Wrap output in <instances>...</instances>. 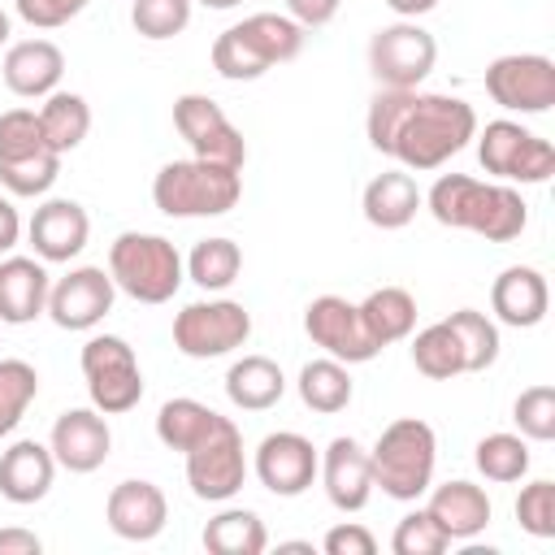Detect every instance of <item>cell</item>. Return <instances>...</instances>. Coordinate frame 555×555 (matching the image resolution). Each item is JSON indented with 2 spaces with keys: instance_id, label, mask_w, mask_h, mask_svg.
<instances>
[{
  "instance_id": "6da1fadb",
  "label": "cell",
  "mask_w": 555,
  "mask_h": 555,
  "mask_svg": "<svg viewBox=\"0 0 555 555\" xmlns=\"http://www.w3.org/2000/svg\"><path fill=\"white\" fill-rule=\"evenodd\" d=\"M369 143L395 156L403 169L429 173L468 147L477 134V113L460 95L416 91V87H382L364 117Z\"/></svg>"
},
{
  "instance_id": "7a4b0ae2",
  "label": "cell",
  "mask_w": 555,
  "mask_h": 555,
  "mask_svg": "<svg viewBox=\"0 0 555 555\" xmlns=\"http://www.w3.org/2000/svg\"><path fill=\"white\" fill-rule=\"evenodd\" d=\"M429 212L447 230H473L486 243H512L529 225V204L507 182H477L468 173H442L429 195Z\"/></svg>"
},
{
  "instance_id": "3957f363",
  "label": "cell",
  "mask_w": 555,
  "mask_h": 555,
  "mask_svg": "<svg viewBox=\"0 0 555 555\" xmlns=\"http://www.w3.org/2000/svg\"><path fill=\"white\" fill-rule=\"evenodd\" d=\"M304 52V26L286 13H251L212 39V69L230 82H251Z\"/></svg>"
},
{
  "instance_id": "277c9868",
  "label": "cell",
  "mask_w": 555,
  "mask_h": 555,
  "mask_svg": "<svg viewBox=\"0 0 555 555\" xmlns=\"http://www.w3.org/2000/svg\"><path fill=\"white\" fill-rule=\"evenodd\" d=\"M369 464H373V486H382V494H390L399 503H412L434 486L438 438H434V429L425 421L399 416L373 442Z\"/></svg>"
},
{
  "instance_id": "5b68a950",
  "label": "cell",
  "mask_w": 555,
  "mask_h": 555,
  "mask_svg": "<svg viewBox=\"0 0 555 555\" xmlns=\"http://www.w3.org/2000/svg\"><path fill=\"white\" fill-rule=\"evenodd\" d=\"M243 195V178L230 165H212V160H169L160 165V173L152 178V204L165 217H221L238 204Z\"/></svg>"
},
{
  "instance_id": "8992f818",
  "label": "cell",
  "mask_w": 555,
  "mask_h": 555,
  "mask_svg": "<svg viewBox=\"0 0 555 555\" xmlns=\"http://www.w3.org/2000/svg\"><path fill=\"white\" fill-rule=\"evenodd\" d=\"M108 278L134 304H169L182 286V256L165 234L126 230L108 247Z\"/></svg>"
},
{
  "instance_id": "52a82bcc",
  "label": "cell",
  "mask_w": 555,
  "mask_h": 555,
  "mask_svg": "<svg viewBox=\"0 0 555 555\" xmlns=\"http://www.w3.org/2000/svg\"><path fill=\"white\" fill-rule=\"evenodd\" d=\"M61 173V152H52L35 108L0 113V182L9 195H48Z\"/></svg>"
},
{
  "instance_id": "ba28073f",
  "label": "cell",
  "mask_w": 555,
  "mask_h": 555,
  "mask_svg": "<svg viewBox=\"0 0 555 555\" xmlns=\"http://www.w3.org/2000/svg\"><path fill=\"white\" fill-rule=\"evenodd\" d=\"M82 377H87V395L91 408L104 416H121L130 408H139L143 399V373L134 360V347L117 334H91L82 343Z\"/></svg>"
},
{
  "instance_id": "9c48e42d",
  "label": "cell",
  "mask_w": 555,
  "mask_h": 555,
  "mask_svg": "<svg viewBox=\"0 0 555 555\" xmlns=\"http://www.w3.org/2000/svg\"><path fill=\"white\" fill-rule=\"evenodd\" d=\"M473 139H477L481 169L503 178V182H529L533 186V182H546L555 173V147L542 134L525 130L520 121H507V117L486 121V130Z\"/></svg>"
},
{
  "instance_id": "30bf717a",
  "label": "cell",
  "mask_w": 555,
  "mask_h": 555,
  "mask_svg": "<svg viewBox=\"0 0 555 555\" xmlns=\"http://www.w3.org/2000/svg\"><path fill=\"white\" fill-rule=\"evenodd\" d=\"M251 338V312L234 299H199L173 317V347L186 360H217Z\"/></svg>"
},
{
  "instance_id": "8fae6325",
  "label": "cell",
  "mask_w": 555,
  "mask_h": 555,
  "mask_svg": "<svg viewBox=\"0 0 555 555\" xmlns=\"http://www.w3.org/2000/svg\"><path fill=\"white\" fill-rule=\"evenodd\" d=\"M243 481H247L243 434L230 416H221L212 425V434L186 451V486L204 503H225L243 490Z\"/></svg>"
},
{
  "instance_id": "7c38bea8",
  "label": "cell",
  "mask_w": 555,
  "mask_h": 555,
  "mask_svg": "<svg viewBox=\"0 0 555 555\" xmlns=\"http://www.w3.org/2000/svg\"><path fill=\"white\" fill-rule=\"evenodd\" d=\"M434 61H438L434 35L408 17L373 30L369 39V69L382 87H421L434 74Z\"/></svg>"
},
{
  "instance_id": "4fadbf2b",
  "label": "cell",
  "mask_w": 555,
  "mask_h": 555,
  "mask_svg": "<svg viewBox=\"0 0 555 555\" xmlns=\"http://www.w3.org/2000/svg\"><path fill=\"white\" fill-rule=\"evenodd\" d=\"M173 130L186 139L191 156H199V160L230 165V169H243V160H247V143H243L238 126L208 95H195V91L178 95L173 100Z\"/></svg>"
},
{
  "instance_id": "5bb4252c",
  "label": "cell",
  "mask_w": 555,
  "mask_h": 555,
  "mask_svg": "<svg viewBox=\"0 0 555 555\" xmlns=\"http://www.w3.org/2000/svg\"><path fill=\"white\" fill-rule=\"evenodd\" d=\"M486 95L507 113H546L555 104V61L538 52H507L486 65Z\"/></svg>"
},
{
  "instance_id": "9a60e30c",
  "label": "cell",
  "mask_w": 555,
  "mask_h": 555,
  "mask_svg": "<svg viewBox=\"0 0 555 555\" xmlns=\"http://www.w3.org/2000/svg\"><path fill=\"white\" fill-rule=\"evenodd\" d=\"M304 334L334 360L343 364H369L382 347L377 338L369 334L364 317H360V304L343 299V295H317L308 308H304Z\"/></svg>"
},
{
  "instance_id": "2e32d148",
  "label": "cell",
  "mask_w": 555,
  "mask_h": 555,
  "mask_svg": "<svg viewBox=\"0 0 555 555\" xmlns=\"http://www.w3.org/2000/svg\"><path fill=\"white\" fill-rule=\"evenodd\" d=\"M113 299H117V286H113L108 269L78 264L65 278L52 282V291H48V317L61 330H78L82 334V330H95L113 312Z\"/></svg>"
},
{
  "instance_id": "e0dca14e",
  "label": "cell",
  "mask_w": 555,
  "mask_h": 555,
  "mask_svg": "<svg viewBox=\"0 0 555 555\" xmlns=\"http://www.w3.org/2000/svg\"><path fill=\"white\" fill-rule=\"evenodd\" d=\"M317 464H321V455H317V447L304 434L278 429V434H264L260 438L251 468H256V477H260V486L269 494L295 499V494H304L317 481Z\"/></svg>"
},
{
  "instance_id": "ac0fdd59",
  "label": "cell",
  "mask_w": 555,
  "mask_h": 555,
  "mask_svg": "<svg viewBox=\"0 0 555 555\" xmlns=\"http://www.w3.org/2000/svg\"><path fill=\"white\" fill-rule=\"evenodd\" d=\"M48 447H52V460L61 468H69V473H95L108 460V451H113V434H108L104 412H95V408H69V412H61L52 421Z\"/></svg>"
},
{
  "instance_id": "d6986e66",
  "label": "cell",
  "mask_w": 555,
  "mask_h": 555,
  "mask_svg": "<svg viewBox=\"0 0 555 555\" xmlns=\"http://www.w3.org/2000/svg\"><path fill=\"white\" fill-rule=\"evenodd\" d=\"M91 217L78 199H43L26 225V238L43 264H65L87 247Z\"/></svg>"
},
{
  "instance_id": "ffe728a7",
  "label": "cell",
  "mask_w": 555,
  "mask_h": 555,
  "mask_svg": "<svg viewBox=\"0 0 555 555\" xmlns=\"http://www.w3.org/2000/svg\"><path fill=\"white\" fill-rule=\"evenodd\" d=\"M104 516H108V529L117 538H126V542H152L165 529V520H169V503H165V490L156 481L130 477V481H117L108 490Z\"/></svg>"
},
{
  "instance_id": "44dd1931",
  "label": "cell",
  "mask_w": 555,
  "mask_h": 555,
  "mask_svg": "<svg viewBox=\"0 0 555 555\" xmlns=\"http://www.w3.org/2000/svg\"><path fill=\"white\" fill-rule=\"evenodd\" d=\"M317 477L325 486V499L338 507V512H360L373 494V464H369V451L338 434L325 451H321V464H317Z\"/></svg>"
},
{
  "instance_id": "7402d4cb",
  "label": "cell",
  "mask_w": 555,
  "mask_h": 555,
  "mask_svg": "<svg viewBox=\"0 0 555 555\" xmlns=\"http://www.w3.org/2000/svg\"><path fill=\"white\" fill-rule=\"evenodd\" d=\"M490 308L503 325L512 330H533L542 325L546 308H551V291H546V278L533 269V264H512L494 278L490 286Z\"/></svg>"
},
{
  "instance_id": "603a6c76",
  "label": "cell",
  "mask_w": 555,
  "mask_h": 555,
  "mask_svg": "<svg viewBox=\"0 0 555 555\" xmlns=\"http://www.w3.org/2000/svg\"><path fill=\"white\" fill-rule=\"evenodd\" d=\"M4 87L22 100H43L65 74V52L52 39H22L4 52Z\"/></svg>"
},
{
  "instance_id": "cb8c5ba5",
  "label": "cell",
  "mask_w": 555,
  "mask_h": 555,
  "mask_svg": "<svg viewBox=\"0 0 555 555\" xmlns=\"http://www.w3.org/2000/svg\"><path fill=\"white\" fill-rule=\"evenodd\" d=\"M52 477H56V460H52V447L35 442V438H17L4 455H0V494L17 507H30L39 503L48 490H52Z\"/></svg>"
},
{
  "instance_id": "d4e9b609",
  "label": "cell",
  "mask_w": 555,
  "mask_h": 555,
  "mask_svg": "<svg viewBox=\"0 0 555 555\" xmlns=\"http://www.w3.org/2000/svg\"><path fill=\"white\" fill-rule=\"evenodd\" d=\"M48 291H52V278L43 260L35 256L0 260V321L4 325H26L39 312H48Z\"/></svg>"
},
{
  "instance_id": "484cf974",
  "label": "cell",
  "mask_w": 555,
  "mask_h": 555,
  "mask_svg": "<svg viewBox=\"0 0 555 555\" xmlns=\"http://www.w3.org/2000/svg\"><path fill=\"white\" fill-rule=\"evenodd\" d=\"M425 512L438 520V529H442L451 542H468V538H477V533L490 525V499H486V490L473 486V481H442V486H429Z\"/></svg>"
},
{
  "instance_id": "4316f807",
  "label": "cell",
  "mask_w": 555,
  "mask_h": 555,
  "mask_svg": "<svg viewBox=\"0 0 555 555\" xmlns=\"http://www.w3.org/2000/svg\"><path fill=\"white\" fill-rule=\"evenodd\" d=\"M360 208H364V221L377 225V230H403L416 208H421V191H416V178L408 169H386L377 173L364 195H360Z\"/></svg>"
},
{
  "instance_id": "83f0119b",
  "label": "cell",
  "mask_w": 555,
  "mask_h": 555,
  "mask_svg": "<svg viewBox=\"0 0 555 555\" xmlns=\"http://www.w3.org/2000/svg\"><path fill=\"white\" fill-rule=\"evenodd\" d=\"M225 395L243 412H264L286 395V377L269 356H243L225 369Z\"/></svg>"
},
{
  "instance_id": "f1b7e54d",
  "label": "cell",
  "mask_w": 555,
  "mask_h": 555,
  "mask_svg": "<svg viewBox=\"0 0 555 555\" xmlns=\"http://www.w3.org/2000/svg\"><path fill=\"white\" fill-rule=\"evenodd\" d=\"M360 317L369 325V334L377 338V347H390L399 338L412 334L416 325V299L403 286H377L360 299Z\"/></svg>"
},
{
  "instance_id": "f546056e",
  "label": "cell",
  "mask_w": 555,
  "mask_h": 555,
  "mask_svg": "<svg viewBox=\"0 0 555 555\" xmlns=\"http://www.w3.org/2000/svg\"><path fill=\"white\" fill-rule=\"evenodd\" d=\"M295 386H299L304 408H312V412H321V416L343 412V408L351 403V395H356L347 364H343V360H334V356L308 360V364L299 369V382H295Z\"/></svg>"
},
{
  "instance_id": "4dcf8cb0",
  "label": "cell",
  "mask_w": 555,
  "mask_h": 555,
  "mask_svg": "<svg viewBox=\"0 0 555 555\" xmlns=\"http://www.w3.org/2000/svg\"><path fill=\"white\" fill-rule=\"evenodd\" d=\"M204 546L212 555H260L269 546V533L251 507H225L204 525Z\"/></svg>"
},
{
  "instance_id": "1f68e13d",
  "label": "cell",
  "mask_w": 555,
  "mask_h": 555,
  "mask_svg": "<svg viewBox=\"0 0 555 555\" xmlns=\"http://www.w3.org/2000/svg\"><path fill=\"white\" fill-rule=\"evenodd\" d=\"M221 421V412H212L208 403H199V399H169V403H160V412H156V438L169 447V451H191L195 442H204L208 434H212V425Z\"/></svg>"
},
{
  "instance_id": "d6a6232c",
  "label": "cell",
  "mask_w": 555,
  "mask_h": 555,
  "mask_svg": "<svg viewBox=\"0 0 555 555\" xmlns=\"http://www.w3.org/2000/svg\"><path fill=\"white\" fill-rule=\"evenodd\" d=\"M39 126H43L52 152L65 156V152H74V147L87 139V130H91V108H87V100H82L78 91H52V95H43Z\"/></svg>"
},
{
  "instance_id": "836d02e7",
  "label": "cell",
  "mask_w": 555,
  "mask_h": 555,
  "mask_svg": "<svg viewBox=\"0 0 555 555\" xmlns=\"http://www.w3.org/2000/svg\"><path fill=\"white\" fill-rule=\"evenodd\" d=\"M186 278L204 291H225L230 282H238L243 273V251L234 238H199L186 256Z\"/></svg>"
},
{
  "instance_id": "e575fe53",
  "label": "cell",
  "mask_w": 555,
  "mask_h": 555,
  "mask_svg": "<svg viewBox=\"0 0 555 555\" xmlns=\"http://www.w3.org/2000/svg\"><path fill=\"white\" fill-rule=\"evenodd\" d=\"M412 364L416 373H425L429 382H451L464 373V356H460V343H455V330L447 321H434L425 325L416 338H412Z\"/></svg>"
},
{
  "instance_id": "d590c367",
  "label": "cell",
  "mask_w": 555,
  "mask_h": 555,
  "mask_svg": "<svg viewBox=\"0 0 555 555\" xmlns=\"http://www.w3.org/2000/svg\"><path fill=\"white\" fill-rule=\"evenodd\" d=\"M447 325L455 330L460 356H464V373H486L499 360V325L477 312V308H460L447 317Z\"/></svg>"
},
{
  "instance_id": "8d00e7d4",
  "label": "cell",
  "mask_w": 555,
  "mask_h": 555,
  "mask_svg": "<svg viewBox=\"0 0 555 555\" xmlns=\"http://www.w3.org/2000/svg\"><path fill=\"white\" fill-rule=\"evenodd\" d=\"M473 464L486 481H499V486L520 481L529 473V442L520 434H486L473 451Z\"/></svg>"
},
{
  "instance_id": "74e56055",
  "label": "cell",
  "mask_w": 555,
  "mask_h": 555,
  "mask_svg": "<svg viewBox=\"0 0 555 555\" xmlns=\"http://www.w3.org/2000/svg\"><path fill=\"white\" fill-rule=\"evenodd\" d=\"M39 395V373L26 360H0V438L17 429L26 408Z\"/></svg>"
},
{
  "instance_id": "f35d334b",
  "label": "cell",
  "mask_w": 555,
  "mask_h": 555,
  "mask_svg": "<svg viewBox=\"0 0 555 555\" xmlns=\"http://www.w3.org/2000/svg\"><path fill=\"white\" fill-rule=\"evenodd\" d=\"M130 26L143 39H173L191 26V0H134L130 4Z\"/></svg>"
},
{
  "instance_id": "ab89813d",
  "label": "cell",
  "mask_w": 555,
  "mask_h": 555,
  "mask_svg": "<svg viewBox=\"0 0 555 555\" xmlns=\"http://www.w3.org/2000/svg\"><path fill=\"white\" fill-rule=\"evenodd\" d=\"M512 421L520 438L529 442H551L555 438V386H529L512 403Z\"/></svg>"
},
{
  "instance_id": "60d3db41",
  "label": "cell",
  "mask_w": 555,
  "mask_h": 555,
  "mask_svg": "<svg viewBox=\"0 0 555 555\" xmlns=\"http://www.w3.org/2000/svg\"><path fill=\"white\" fill-rule=\"evenodd\" d=\"M447 546H451V538L438 529V520H434L425 507L408 512V516L395 525V533H390V551H395V555H442Z\"/></svg>"
},
{
  "instance_id": "b9f144b4",
  "label": "cell",
  "mask_w": 555,
  "mask_h": 555,
  "mask_svg": "<svg viewBox=\"0 0 555 555\" xmlns=\"http://www.w3.org/2000/svg\"><path fill=\"white\" fill-rule=\"evenodd\" d=\"M516 520L529 538H555V481H529L516 499Z\"/></svg>"
},
{
  "instance_id": "7bdbcfd3",
  "label": "cell",
  "mask_w": 555,
  "mask_h": 555,
  "mask_svg": "<svg viewBox=\"0 0 555 555\" xmlns=\"http://www.w3.org/2000/svg\"><path fill=\"white\" fill-rule=\"evenodd\" d=\"M87 4H91V0H13L17 17H22L26 26H35V30H56V26L74 22Z\"/></svg>"
},
{
  "instance_id": "ee69618b",
  "label": "cell",
  "mask_w": 555,
  "mask_h": 555,
  "mask_svg": "<svg viewBox=\"0 0 555 555\" xmlns=\"http://www.w3.org/2000/svg\"><path fill=\"white\" fill-rule=\"evenodd\" d=\"M321 546H325V555H373L377 551V538L364 525L347 520V525H334Z\"/></svg>"
},
{
  "instance_id": "f6af8a7d",
  "label": "cell",
  "mask_w": 555,
  "mask_h": 555,
  "mask_svg": "<svg viewBox=\"0 0 555 555\" xmlns=\"http://www.w3.org/2000/svg\"><path fill=\"white\" fill-rule=\"evenodd\" d=\"M343 0H286V17H295L304 30H317V26H330L334 13H338Z\"/></svg>"
},
{
  "instance_id": "bcb514c9",
  "label": "cell",
  "mask_w": 555,
  "mask_h": 555,
  "mask_svg": "<svg viewBox=\"0 0 555 555\" xmlns=\"http://www.w3.org/2000/svg\"><path fill=\"white\" fill-rule=\"evenodd\" d=\"M43 542L30 529H0V555H39Z\"/></svg>"
},
{
  "instance_id": "7dc6e473",
  "label": "cell",
  "mask_w": 555,
  "mask_h": 555,
  "mask_svg": "<svg viewBox=\"0 0 555 555\" xmlns=\"http://www.w3.org/2000/svg\"><path fill=\"white\" fill-rule=\"evenodd\" d=\"M17 238H22V217H17L13 199L0 195V256H9L17 247Z\"/></svg>"
},
{
  "instance_id": "c3c4849f",
  "label": "cell",
  "mask_w": 555,
  "mask_h": 555,
  "mask_svg": "<svg viewBox=\"0 0 555 555\" xmlns=\"http://www.w3.org/2000/svg\"><path fill=\"white\" fill-rule=\"evenodd\" d=\"M399 17H408V22H416L421 13H429V9H438V0H386Z\"/></svg>"
},
{
  "instance_id": "681fc988",
  "label": "cell",
  "mask_w": 555,
  "mask_h": 555,
  "mask_svg": "<svg viewBox=\"0 0 555 555\" xmlns=\"http://www.w3.org/2000/svg\"><path fill=\"white\" fill-rule=\"evenodd\" d=\"M9 30H13V22H9V13H4V9H0V48H4V43H9Z\"/></svg>"
},
{
  "instance_id": "f907efd6",
  "label": "cell",
  "mask_w": 555,
  "mask_h": 555,
  "mask_svg": "<svg viewBox=\"0 0 555 555\" xmlns=\"http://www.w3.org/2000/svg\"><path fill=\"white\" fill-rule=\"evenodd\" d=\"M204 9H234V4H243V0H199Z\"/></svg>"
},
{
  "instance_id": "816d5d0a",
  "label": "cell",
  "mask_w": 555,
  "mask_h": 555,
  "mask_svg": "<svg viewBox=\"0 0 555 555\" xmlns=\"http://www.w3.org/2000/svg\"><path fill=\"white\" fill-rule=\"evenodd\" d=\"M278 551H312V542H282Z\"/></svg>"
}]
</instances>
